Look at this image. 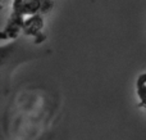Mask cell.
Here are the masks:
<instances>
[{"mask_svg":"<svg viewBox=\"0 0 146 140\" xmlns=\"http://www.w3.org/2000/svg\"><path fill=\"white\" fill-rule=\"evenodd\" d=\"M136 94L140 107L146 109V71L142 72L136 80Z\"/></svg>","mask_w":146,"mask_h":140,"instance_id":"obj_1","label":"cell"}]
</instances>
